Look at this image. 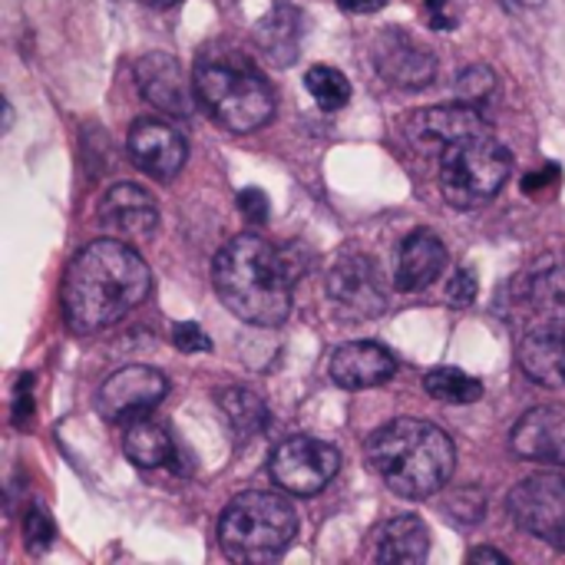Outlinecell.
I'll use <instances>...</instances> for the list:
<instances>
[{
    "instance_id": "cell-1",
    "label": "cell",
    "mask_w": 565,
    "mask_h": 565,
    "mask_svg": "<svg viewBox=\"0 0 565 565\" xmlns=\"http://www.w3.org/2000/svg\"><path fill=\"white\" fill-rule=\"evenodd\" d=\"M152 275L142 255L119 238H99L73 255L63 275V321L76 334H96L122 321L149 298Z\"/></svg>"
},
{
    "instance_id": "cell-2",
    "label": "cell",
    "mask_w": 565,
    "mask_h": 565,
    "mask_svg": "<svg viewBox=\"0 0 565 565\" xmlns=\"http://www.w3.org/2000/svg\"><path fill=\"white\" fill-rule=\"evenodd\" d=\"M295 278L288 252L252 232L225 242L212 265V285L222 305L255 328H278L288 321Z\"/></svg>"
},
{
    "instance_id": "cell-3",
    "label": "cell",
    "mask_w": 565,
    "mask_h": 565,
    "mask_svg": "<svg viewBox=\"0 0 565 565\" xmlns=\"http://www.w3.org/2000/svg\"><path fill=\"white\" fill-rule=\"evenodd\" d=\"M367 463L404 500H427L447 487L457 450L450 434L430 420L401 417L367 440Z\"/></svg>"
},
{
    "instance_id": "cell-4",
    "label": "cell",
    "mask_w": 565,
    "mask_h": 565,
    "mask_svg": "<svg viewBox=\"0 0 565 565\" xmlns=\"http://www.w3.org/2000/svg\"><path fill=\"white\" fill-rule=\"evenodd\" d=\"M298 533V516L288 497L268 490L238 493L218 520V546L232 563H275Z\"/></svg>"
},
{
    "instance_id": "cell-5",
    "label": "cell",
    "mask_w": 565,
    "mask_h": 565,
    "mask_svg": "<svg viewBox=\"0 0 565 565\" xmlns=\"http://www.w3.org/2000/svg\"><path fill=\"white\" fill-rule=\"evenodd\" d=\"M195 96L228 132H255L275 113L268 79L245 60H202L192 73Z\"/></svg>"
},
{
    "instance_id": "cell-6",
    "label": "cell",
    "mask_w": 565,
    "mask_h": 565,
    "mask_svg": "<svg viewBox=\"0 0 565 565\" xmlns=\"http://www.w3.org/2000/svg\"><path fill=\"white\" fill-rule=\"evenodd\" d=\"M513 172V152L490 132L463 136L440 152V192L454 209L490 205Z\"/></svg>"
},
{
    "instance_id": "cell-7",
    "label": "cell",
    "mask_w": 565,
    "mask_h": 565,
    "mask_svg": "<svg viewBox=\"0 0 565 565\" xmlns=\"http://www.w3.org/2000/svg\"><path fill=\"white\" fill-rule=\"evenodd\" d=\"M271 480L291 493V497H315L321 493L341 470V454L318 440V437H288L275 447L271 460H268Z\"/></svg>"
},
{
    "instance_id": "cell-8",
    "label": "cell",
    "mask_w": 565,
    "mask_h": 565,
    "mask_svg": "<svg viewBox=\"0 0 565 565\" xmlns=\"http://www.w3.org/2000/svg\"><path fill=\"white\" fill-rule=\"evenodd\" d=\"M328 295L344 321H371L384 315L391 291L371 255L344 252L328 271Z\"/></svg>"
},
{
    "instance_id": "cell-9",
    "label": "cell",
    "mask_w": 565,
    "mask_h": 565,
    "mask_svg": "<svg viewBox=\"0 0 565 565\" xmlns=\"http://www.w3.org/2000/svg\"><path fill=\"white\" fill-rule=\"evenodd\" d=\"M513 523L543 540L546 546L565 550V477L563 473H536L513 487L510 493Z\"/></svg>"
},
{
    "instance_id": "cell-10",
    "label": "cell",
    "mask_w": 565,
    "mask_h": 565,
    "mask_svg": "<svg viewBox=\"0 0 565 565\" xmlns=\"http://www.w3.org/2000/svg\"><path fill=\"white\" fill-rule=\"evenodd\" d=\"M169 394V381L162 371L149 364H129L103 381L96 391V411L106 424H132L139 417H149L152 407Z\"/></svg>"
},
{
    "instance_id": "cell-11",
    "label": "cell",
    "mask_w": 565,
    "mask_h": 565,
    "mask_svg": "<svg viewBox=\"0 0 565 565\" xmlns=\"http://www.w3.org/2000/svg\"><path fill=\"white\" fill-rule=\"evenodd\" d=\"M374 66L384 76V83L397 86V89H424L434 83L437 76V56L430 46H424L420 40H414L407 30L387 26L377 40H374Z\"/></svg>"
},
{
    "instance_id": "cell-12",
    "label": "cell",
    "mask_w": 565,
    "mask_h": 565,
    "mask_svg": "<svg viewBox=\"0 0 565 565\" xmlns=\"http://www.w3.org/2000/svg\"><path fill=\"white\" fill-rule=\"evenodd\" d=\"M96 218L99 225L129 245H142L159 232V205L156 199L132 182H116L113 189H106V195L96 205Z\"/></svg>"
},
{
    "instance_id": "cell-13",
    "label": "cell",
    "mask_w": 565,
    "mask_h": 565,
    "mask_svg": "<svg viewBox=\"0 0 565 565\" xmlns=\"http://www.w3.org/2000/svg\"><path fill=\"white\" fill-rule=\"evenodd\" d=\"M500 308H520L543 315L550 321H565V255H546L530 271L516 275L500 288Z\"/></svg>"
},
{
    "instance_id": "cell-14",
    "label": "cell",
    "mask_w": 565,
    "mask_h": 565,
    "mask_svg": "<svg viewBox=\"0 0 565 565\" xmlns=\"http://www.w3.org/2000/svg\"><path fill=\"white\" fill-rule=\"evenodd\" d=\"M126 149H129V159L136 162V169H142L146 175H152L159 182H172L189 159L185 136L159 116H146L139 122H132Z\"/></svg>"
},
{
    "instance_id": "cell-15",
    "label": "cell",
    "mask_w": 565,
    "mask_h": 565,
    "mask_svg": "<svg viewBox=\"0 0 565 565\" xmlns=\"http://www.w3.org/2000/svg\"><path fill=\"white\" fill-rule=\"evenodd\" d=\"M477 132H490L487 119L477 113V106L470 103H454V106H430V109H417L404 119V136L407 142L430 156V152H444L447 146H454L463 136H477Z\"/></svg>"
},
{
    "instance_id": "cell-16",
    "label": "cell",
    "mask_w": 565,
    "mask_h": 565,
    "mask_svg": "<svg viewBox=\"0 0 565 565\" xmlns=\"http://www.w3.org/2000/svg\"><path fill=\"white\" fill-rule=\"evenodd\" d=\"M136 86L149 106H156L166 116H189L192 113V93L182 63L172 53H146L136 60Z\"/></svg>"
},
{
    "instance_id": "cell-17",
    "label": "cell",
    "mask_w": 565,
    "mask_h": 565,
    "mask_svg": "<svg viewBox=\"0 0 565 565\" xmlns=\"http://www.w3.org/2000/svg\"><path fill=\"white\" fill-rule=\"evenodd\" d=\"M510 447L520 460L565 467V404H543L523 414L510 434Z\"/></svg>"
},
{
    "instance_id": "cell-18",
    "label": "cell",
    "mask_w": 565,
    "mask_h": 565,
    "mask_svg": "<svg viewBox=\"0 0 565 565\" xmlns=\"http://www.w3.org/2000/svg\"><path fill=\"white\" fill-rule=\"evenodd\" d=\"M331 381L344 391H367L397 374V358L377 341H348L331 354Z\"/></svg>"
},
{
    "instance_id": "cell-19",
    "label": "cell",
    "mask_w": 565,
    "mask_h": 565,
    "mask_svg": "<svg viewBox=\"0 0 565 565\" xmlns=\"http://www.w3.org/2000/svg\"><path fill=\"white\" fill-rule=\"evenodd\" d=\"M444 268H447V245L430 228H417L401 242L394 285L397 291H424L444 275Z\"/></svg>"
},
{
    "instance_id": "cell-20",
    "label": "cell",
    "mask_w": 565,
    "mask_h": 565,
    "mask_svg": "<svg viewBox=\"0 0 565 565\" xmlns=\"http://www.w3.org/2000/svg\"><path fill=\"white\" fill-rule=\"evenodd\" d=\"M430 553V530L417 516H394L371 533V559L384 565H417Z\"/></svg>"
},
{
    "instance_id": "cell-21",
    "label": "cell",
    "mask_w": 565,
    "mask_h": 565,
    "mask_svg": "<svg viewBox=\"0 0 565 565\" xmlns=\"http://www.w3.org/2000/svg\"><path fill=\"white\" fill-rule=\"evenodd\" d=\"M520 367L543 387H565V324L550 321L520 341Z\"/></svg>"
},
{
    "instance_id": "cell-22",
    "label": "cell",
    "mask_w": 565,
    "mask_h": 565,
    "mask_svg": "<svg viewBox=\"0 0 565 565\" xmlns=\"http://www.w3.org/2000/svg\"><path fill=\"white\" fill-rule=\"evenodd\" d=\"M255 36H258L262 53L271 63H278V66L295 63V56L301 50V13H298V7H288V3L275 7L265 20H258Z\"/></svg>"
},
{
    "instance_id": "cell-23",
    "label": "cell",
    "mask_w": 565,
    "mask_h": 565,
    "mask_svg": "<svg viewBox=\"0 0 565 565\" xmlns=\"http://www.w3.org/2000/svg\"><path fill=\"white\" fill-rule=\"evenodd\" d=\"M122 450L126 457L142 467V470H156V467H166L172 457H175V444H172V434L156 424V420H132L126 424V434H122Z\"/></svg>"
},
{
    "instance_id": "cell-24",
    "label": "cell",
    "mask_w": 565,
    "mask_h": 565,
    "mask_svg": "<svg viewBox=\"0 0 565 565\" xmlns=\"http://www.w3.org/2000/svg\"><path fill=\"white\" fill-rule=\"evenodd\" d=\"M218 407L228 417L232 430H238L242 437L262 434V427H268V407L248 387H228V391H222L218 394Z\"/></svg>"
},
{
    "instance_id": "cell-25",
    "label": "cell",
    "mask_w": 565,
    "mask_h": 565,
    "mask_svg": "<svg viewBox=\"0 0 565 565\" xmlns=\"http://www.w3.org/2000/svg\"><path fill=\"white\" fill-rule=\"evenodd\" d=\"M424 391L440 404H460V407L477 404L483 397V384L477 377H470L467 371H460V367H434V371H427Z\"/></svg>"
},
{
    "instance_id": "cell-26",
    "label": "cell",
    "mask_w": 565,
    "mask_h": 565,
    "mask_svg": "<svg viewBox=\"0 0 565 565\" xmlns=\"http://www.w3.org/2000/svg\"><path fill=\"white\" fill-rule=\"evenodd\" d=\"M305 86H308L311 99L328 113L344 109L351 103V79L334 66H311L305 73Z\"/></svg>"
},
{
    "instance_id": "cell-27",
    "label": "cell",
    "mask_w": 565,
    "mask_h": 565,
    "mask_svg": "<svg viewBox=\"0 0 565 565\" xmlns=\"http://www.w3.org/2000/svg\"><path fill=\"white\" fill-rule=\"evenodd\" d=\"M493 89H497V73H493L490 66H483V63H470V66L460 70V76H457V99H460V103L477 106V103H483L487 96H493Z\"/></svg>"
},
{
    "instance_id": "cell-28",
    "label": "cell",
    "mask_w": 565,
    "mask_h": 565,
    "mask_svg": "<svg viewBox=\"0 0 565 565\" xmlns=\"http://www.w3.org/2000/svg\"><path fill=\"white\" fill-rule=\"evenodd\" d=\"M53 540H56V526H53L50 513L43 507H33L26 513V520H23V543H26V550L33 556H40V553H46L53 546Z\"/></svg>"
},
{
    "instance_id": "cell-29",
    "label": "cell",
    "mask_w": 565,
    "mask_h": 565,
    "mask_svg": "<svg viewBox=\"0 0 565 565\" xmlns=\"http://www.w3.org/2000/svg\"><path fill=\"white\" fill-rule=\"evenodd\" d=\"M477 291H480V281L470 268H457L450 275V285H447V301L454 308H470L477 301Z\"/></svg>"
},
{
    "instance_id": "cell-30",
    "label": "cell",
    "mask_w": 565,
    "mask_h": 565,
    "mask_svg": "<svg viewBox=\"0 0 565 565\" xmlns=\"http://www.w3.org/2000/svg\"><path fill=\"white\" fill-rule=\"evenodd\" d=\"M172 344L182 351V354H205L212 351V338L195 324V321H182L172 328Z\"/></svg>"
},
{
    "instance_id": "cell-31",
    "label": "cell",
    "mask_w": 565,
    "mask_h": 565,
    "mask_svg": "<svg viewBox=\"0 0 565 565\" xmlns=\"http://www.w3.org/2000/svg\"><path fill=\"white\" fill-rule=\"evenodd\" d=\"M235 202H238V212L245 215V222H252V225L268 222L271 202H268V195H265L262 189H242Z\"/></svg>"
},
{
    "instance_id": "cell-32",
    "label": "cell",
    "mask_w": 565,
    "mask_h": 565,
    "mask_svg": "<svg viewBox=\"0 0 565 565\" xmlns=\"http://www.w3.org/2000/svg\"><path fill=\"white\" fill-rule=\"evenodd\" d=\"M30 387H33V377L23 374L20 384H17V397H13V427L17 430H26L30 417H33V397H30Z\"/></svg>"
},
{
    "instance_id": "cell-33",
    "label": "cell",
    "mask_w": 565,
    "mask_h": 565,
    "mask_svg": "<svg viewBox=\"0 0 565 565\" xmlns=\"http://www.w3.org/2000/svg\"><path fill=\"white\" fill-rule=\"evenodd\" d=\"M424 20L434 30H454L457 26V17H454L450 0H424Z\"/></svg>"
},
{
    "instance_id": "cell-34",
    "label": "cell",
    "mask_w": 565,
    "mask_h": 565,
    "mask_svg": "<svg viewBox=\"0 0 565 565\" xmlns=\"http://www.w3.org/2000/svg\"><path fill=\"white\" fill-rule=\"evenodd\" d=\"M550 182H559V166H546V172H543V175H526L523 192L536 195V192H540L543 185H550Z\"/></svg>"
},
{
    "instance_id": "cell-35",
    "label": "cell",
    "mask_w": 565,
    "mask_h": 565,
    "mask_svg": "<svg viewBox=\"0 0 565 565\" xmlns=\"http://www.w3.org/2000/svg\"><path fill=\"white\" fill-rule=\"evenodd\" d=\"M384 3L387 0H338V7L344 13H377V10H384Z\"/></svg>"
},
{
    "instance_id": "cell-36",
    "label": "cell",
    "mask_w": 565,
    "mask_h": 565,
    "mask_svg": "<svg viewBox=\"0 0 565 565\" xmlns=\"http://www.w3.org/2000/svg\"><path fill=\"white\" fill-rule=\"evenodd\" d=\"M470 563H497V565H510V556L500 553V550H490V546H480L467 556Z\"/></svg>"
},
{
    "instance_id": "cell-37",
    "label": "cell",
    "mask_w": 565,
    "mask_h": 565,
    "mask_svg": "<svg viewBox=\"0 0 565 565\" xmlns=\"http://www.w3.org/2000/svg\"><path fill=\"white\" fill-rule=\"evenodd\" d=\"M10 126H13V106L7 103V106H3V129H10Z\"/></svg>"
},
{
    "instance_id": "cell-38",
    "label": "cell",
    "mask_w": 565,
    "mask_h": 565,
    "mask_svg": "<svg viewBox=\"0 0 565 565\" xmlns=\"http://www.w3.org/2000/svg\"><path fill=\"white\" fill-rule=\"evenodd\" d=\"M516 3H523V7H530V10H533V7H543L546 0H516Z\"/></svg>"
},
{
    "instance_id": "cell-39",
    "label": "cell",
    "mask_w": 565,
    "mask_h": 565,
    "mask_svg": "<svg viewBox=\"0 0 565 565\" xmlns=\"http://www.w3.org/2000/svg\"><path fill=\"white\" fill-rule=\"evenodd\" d=\"M142 3H149V7H169V3H175V0H142Z\"/></svg>"
}]
</instances>
